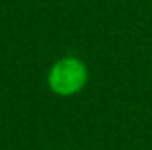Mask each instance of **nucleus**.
I'll list each match as a JSON object with an SVG mask.
<instances>
[{
    "label": "nucleus",
    "instance_id": "obj_1",
    "mask_svg": "<svg viewBox=\"0 0 152 150\" xmlns=\"http://www.w3.org/2000/svg\"><path fill=\"white\" fill-rule=\"evenodd\" d=\"M87 78V66L76 57H66L50 69L48 85L58 95H73L85 87Z\"/></svg>",
    "mask_w": 152,
    "mask_h": 150
}]
</instances>
